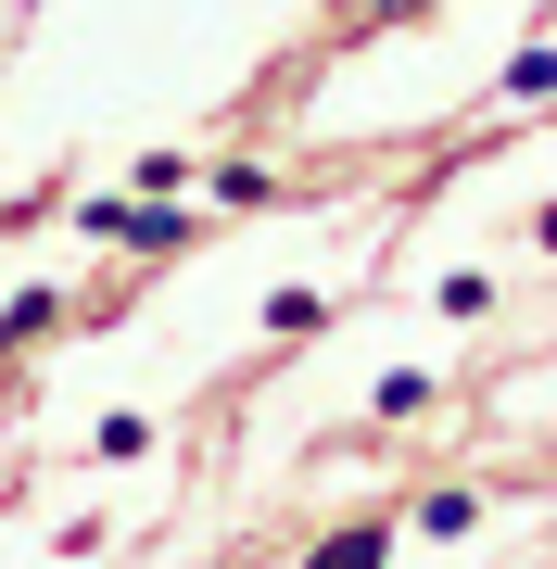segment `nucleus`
<instances>
[{
  "instance_id": "obj_1",
  "label": "nucleus",
  "mask_w": 557,
  "mask_h": 569,
  "mask_svg": "<svg viewBox=\"0 0 557 569\" xmlns=\"http://www.w3.org/2000/svg\"><path fill=\"white\" fill-rule=\"evenodd\" d=\"M102 241H178V216H152V203H102Z\"/></svg>"
},
{
  "instance_id": "obj_2",
  "label": "nucleus",
  "mask_w": 557,
  "mask_h": 569,
  "mask_svg": "<svg viewBox=\"0 0 557 569\" xmlns=\"http://www.w3.org/2000/svg\"><path fill=\"white\" fill-rule=\"evenodd\" d=\"M305 569H380V531H330V545H317Z\"/></svg>"
}]
</instances>
